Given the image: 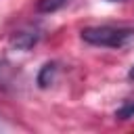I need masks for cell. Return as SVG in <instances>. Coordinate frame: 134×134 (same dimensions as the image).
I'll list each match as a JSON object with an SVG mask.
<instances>
[{"instance_id":"6da1fadb","label":"cell","mask_w":134,"mask_h":134,"mask_svg":"<svg viewBox=\"0 0 134 134\" xmlns=\"http://www.w3.org/2000/svg\"><path fill=\"white\" fill-rule=\"evenodd\" d=\"M82 40L92 46H107V48H121L134 40L132 27H117V25H92L80 31Z\"/></svg>"},{"instance_id":"7a4b0ae2","label":"cell","mask_w":134,"mask_h":134,"mask_svg":"<svg viewBox=\"0 0 134 134\" xmlns=\"http://www.w3.org/2000/svg\"><path fill=\"white\" fill-rule=\"evenodd\" d=\"M40 40V29L38 27H21L10 36V46L17 50H31Z\"/></svg>"},{"instance_id":"3957f363","label":"cell","mask_w":134,"mask_h":134,"mask_svg":"<svg viewBox=\"0 0 134 134\" xmlns=\"http://www.w3.org/2000/svg\"><path fill=\"white\" fill-rule=\"evenodd\" d=\"M17 75V67H13L6 61H0V90H10Z\"/></svg>"},{"instance_id":"277c9868","label":"cell","mask_w":134,"mask_h":134,"mask_svg":"<svg viewBox=\"0 0 134 134\" xmlns=\"http://www.w3.org/2000/svg\"><path fill=\"white\" fill-rule=\"evenodd\" d=\"M54 73H57V63H44L40 73H38V86L40 88H48L54 80Z\"/></svg>"},{"instance_id":"5b68a950","label":"cell","mask_w":134,"mask_h":134,"mask_svg":"<svg viewBox=\"0 0 134 134\" xmlns=\"http://www.w3.org/2000/svg\"><path fill=\"white\" fill-rule=\"evenodd\" d=\"M65 4H67V0H38L36 10L38 13H54V10L63 8Z\"/></svg>"},{"instance_id":"8992f818","label":"cell","mask_w":134,"mask_h":134,"mask_svg":"<svg viewBox=\"0 0 134 134\" xmlns=\"http://www.w3.org/2000/svg\"><path fill=\"white\" fill-rule=\"evenodd\" d=\"M134 117V98H128V100H124V105L115 111V119H132Z\"/></svg>"},{"instance_id":"52a82bcc","label":"cell","mask_w":134,"mask_h":134,"mask_svg":"<svg viewBox=\"0 0 134 134\" xmlns=\"http://www.w3.org/2000/svg\"><path fill=\"white\" fill-rule=\"evenodd\" d=\"M128 77H130V80H134V65L130 67V71H128Z\"/></svg>"},{"instance_id":"ba28073f","label":"cell","mask_w":134,"mask_h":134,"mask_svg":"<svg viewBox=\"0 0 134 134\" xmlns=\"http://www.w3.org/2000/svg\"><path fill=\"white\" fill-rule=\"evenodd\" d=\"M107 2H121V0H107Z\"/></svg>"}]
</instances>
